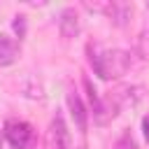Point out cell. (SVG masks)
I'll return each mask as SVG.
<instances>
[{
	"mask_svg": "<svg viewBox=\"0 0 149 149\" xmlns=\"http://www.w3.org/2000/svg\"><path fill=\"white\" fill-rule=\"evenodd\" d=\"M91 68L100 79H119L130 70L133 56L126 49H105L91 54Z\"/></svg>",
	"mask_w": 149,
	"mask_h": 149,
	"instance_id": "obj_1",
	"label": "cell"
},
{
	"mask_svg": "<svg viewBox=\"0 0 149 149\" xmlns=\"http://www.w3.org/2000/svg\"><path fill=\"white\" fill-rule=\"evenodd\" d=\"M5 140L12 149H30L35 144V130L28 121L21 119H7L5 121Z\"/></svg>",
	"mask_w": 149,
	"mask_h": 149,
	"instance_id": "obj_2",
	"label": "cell"
},
{
	"mask_svg": "<svg viewBox=\"0 0 149 149\" xmlns=\"http://www.w3.org/2000/svg\"><path fill=\"white\" fill-rule=\"evenodd\" d=\"M44 149H70V133L63 114H56L44 133Z\"/></svg>",
	"mask_w": 149,
	"mask_h": 149,
	"instance_id": "obj_3",
	"label": "cell"
},
{
	"mask_svg": "<svg viewBox=\"0 0 149 149\" xmlns=\"http://www.w3.org/2000/svg\"><path fill=\"white\" fill-rule=\"evenodd\" d=\"M91 107H93V119H95V123H100V126H105V123H109L116 114H119V107H116V102L112 100V95L109 98H95L93 102H91Z\"/></svg>",
	"mask_w": 149,
	"mask_h": 149,
	"instance_id": "obj_4",
	"label": "cell"
},
{
	"mask_svg": "<svg viewBox=\"0 0 149 149\" xmlns=\"http://www.w3.org/2000/svg\"><path fill=\"white\" fill-rule=\"evenodd\" d=\"M68 109H70V116H72L77 130H79V133H86L88 112H86V107H84V102H81V98H79L77 91H70V93H68Z\"/></svg>",
	"mask_w": 149,
	"mask_h": 149,
	"instance_id": "obj_5",
	"label": "cell"
},
{
	"mask_svg": "<svg viewBox=\"0 0 149 149\" xmlns=\"http://www.w3.org/2000/svg\"><path fill=\"white\" fill-rule=\"evenodd\" d=\"M58 30H61V37H65V40L77 37V33H79V14H77L74 7H65V9L61 12Z\"/></svg>",
	"mask_w": 149,
	"mask_h": 149,
	"instance_id": "obj_6",
	"label": "cell"
},
{
	"mask_svg": "<svg viewBox=\"0 0 149 149\" xmlns=\"http://www.w3.org/2000/svg\"><path fill=\"white\" fill-rule=\"evenodd\" d=\"M142 98V86H123V88H119L114 95H112V100L116 102V107H133L137 100Z\"/></svg>",
	"mask_w": 149,
	"mask_h": 149,
	"instance_id": "obj_7",
	"label": "cell"
},
{
	"mask_svg": "<svg viewBox=\"0 0 149 149\" xmlns=\"http://www.w3.org/2000/svg\"><path fill=\"white\" fill-rule=\"evenodd\" d=\"M16 56H19V44H16L12 37L0 35V68L12 65V63L16 61Z\"/></svg>",
	"mask_w": 149,
	"mask_h": 149,
	"instance_id": "obj_8",
	"label": "cell"
},
{
	"mask_svg": "<svg viewBox=\"0 0 149 149\" xmlns=\"http://www.w3.org/2000/svg\"><path fill=\"white\" fill-rule=\"evenodd\" d=\"M130 14H133V7L130 5H121V2H112L109 5V12H107V16L116 26H126L130 21Z\"/></svg>",
	"mask_w": 149,
	"mask_h": 149,
	"instance_id": "obj_9",
	"label": "cell"
},
{
	"mask_svg": "<svg viewBox=\"0 0 149 149\" xmlns=\"http://www.w3.org/2000/svg\"><path fill=\"white\" fill-rule=\"evenodd\" d=\"M137 54H140L144 61H149V28L137 35Z\"/></svg>",
	"mask_w": 149,
	"mask_h": 149,
	"instance_id": "obj_10",
	"label": "cell"
},
{
	"mask_svg": "<svg viewBox=\"0 0 149 149\" xmlns=\"http://www.w3.org/2000/svg\"><path fill=\"white\" fill-rule=\"evenodd\" d=\"M114 149H137V142L133 140V135H130V133H123V135L116 140Z\"/></svg>",
	"mask_w": 149,
	"mask_h": 149,
	"instance_id": "obj_11",
	"label": "cell"
},
{
	"mask_svg": "<svg viewBox=\"0 0 149 149\" xmlns=\"http://www.w3.org/2000/svg\"><path fill=\"white\" fill-rule=\"evenodd\" d=\"M14 33L19 37L26 35V16H14Z\"/></svg>",
	"mask_w": 149,
	"mask_h": 149,
	"instance_id": "obj_12",
	"label": "cell"
},
{
	"mask_svg": "<svg viewBox=\"0 0 149 149\" xmlns=\"http://www.w3.org/2000/svg\"><path fill=\"white\" fill-rule=\"evenodd\" d=\"M142 130H144V137H147V142H149V116L142 119Z\"/></svg>",
	"mask_w": 149,
	"mask_h": 149,
	"instance_id": "obj_13",
	"label": "cell"
},
{
	"mask_svg": "<svg viewBox=\"0 0 149 149\" xmlns=\"http://www.w3.org/2000/svg\"><path fill=\"white\" fill-rule=\"evenodd\" d=\"M0 149H2V137H0Z\"/></svg>",
	"mask_w": 149,
	"mask_h": 149,
	"instance_id": "obj_14",
	"label": "cell"
}]
</instances>
